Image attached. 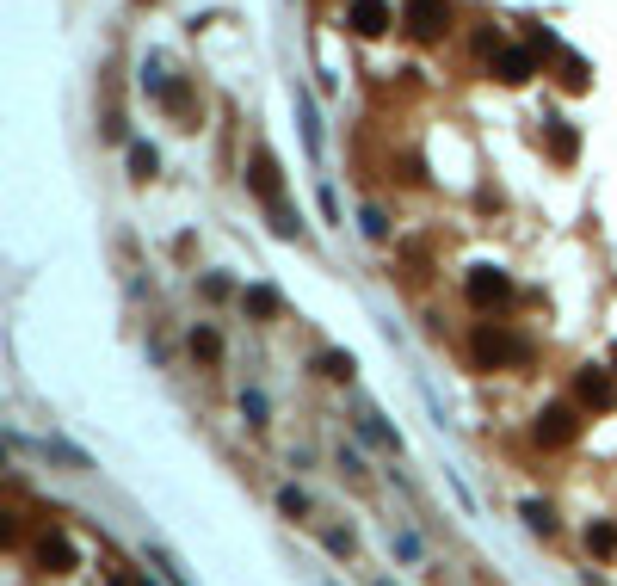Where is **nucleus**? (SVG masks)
I'll return each instance as SVG.
<instances>
[{
    "instance_id": "1",
    "label": "nucleus",
    "mask_w": 617,
    "mask_h": 586,
    "mask_svg": "<svg viewBox=\"0 0 617 586\" xmlns=\"http://www.w3.org/2000/svg\"><path fill=\"white\" fill-rule=\"evenodd\" d=\"M476 358H482V364H519V358H525V340L506 334V327H476Z\"/></svg>"
},
{
    "instance_id": "2",
    "label": "nucleus",
    "mask_w": 617,
    "mask_h": 586,
    "mask_svg": "<svg viewBox=\"0 0 617 586\" xmlns=\"http://www.w3.org/2000/svg\"><path fill=\"white\" fill-rule=\"evenodd\" d=\"M352 420H358V438H365L371 451H402V432H395L377 408H365V401H352Z\"/></svg>"
},
{
    "instance_id": "3",
    "label": "nucleus",
    "mask_w": 617,
    "mask_h": 586,
    "mask_svg": "<svg viewBox=\"0 0 617 586\" xmlns=\"http://www.w3.org/2000/svg\"><path fill=\"white\" fill-rule=\"evenodd\" d=\"M445 25H451V7H445V0H414V7H408V31H414L420 44H432Z\"/></svg>"
},
{
    "instance_id": "4",
    "label": "nucleus",
    "mask_w": 617,
    "mask_h": 586,
    "mask_svg": "<svg viewBox=\"0 0 617 586\" xmlns=\"http://www.w3.org/2000/svg\"><path fill=\"white\" fill-rule=\"evenodd\" d=\"M469 303H476V309H506V303H513V284H506L500 272H476V278H469Z\"/></svg>"
},
{
    "instance_id": "5",
    "label": "nucleus",
    "mask_w": 617,
    "mask_h": 586,
    "mask_svg": "<svg viewBox=\"0 0 617 586\" xmlns=\"http://www.w3.org/2000/svg\"><path fill=\"white\" fill-rule=\"evenodd\" d=\"M574 389H580V408H611V401H617V389H611V377H593V371H587V377H580Z\"/></svg>"
},
{
    "instance_id": "6",
    "label": "nucleus",
    "mask_w": 617,
    "mask_h": 586,
    "mask_svg": "<svg viewBox=\"0 0 617 586\" xmlns=\"http://www.w3.org/2000/svg\"><path fill=\"white\" fill-rule=\"evenodd\" d=\"M297 118H303V142H309V155L321 161V118H315V105H309V99H297Z\"/></svg>"
},
{
    "instance_id": "7",
    "label": "nucleus",
    "mask_w": 617,
    "mask_h": 586,
    "mask_svg": "<svg viewBox=\"0 0 617 586\" xmlns=\"http://www.w3.org/2000/svg\"><path fill=\"white\" fill-rule=\"evenodd\" d=\"M38 543H44V549H38V556H44L50 568H75V549H68L62 537H38Z\"/></svg>"
},
{
    "instance_id": "8",
    "label": "nucleus",
    "mask_w": 617,
    "mask_h": 586,
    "mask_svg": "<svg viewBox=\"0 0 617 586\" xmlns=\"http://www.w3.org/2000/svg\"><path fill=\"white\" fill-rule=\"evenodd\" d=\"M192 358H204V364H216V358H223V340H216V334H210V327H198V334H192Z\"/></svg>"
},
{
    "instance_id": "9",
    "label": "nucleus",
    "mask_w": 617,
    "mask_h": 586,
    "mask_svg": "<svg viewBox=\"0 0 617 586\" xmlns=\"http://www.w3.org/2000/svg\"><path fill=\"white\" fill-rule=\"evenodd\" d=\"M278 506L290 512V519H309V500H303L297 488H278Z\"/></svg>"
},
{
    "instance_id": "10",
    "label": "nucleus",
    "mask_w": 617,
    "mask_h": 586,
    "mask_svg": "<svg viewBox=\"0 0 617 586\" xmlns=\"http://www.w3.org/2000/svg\"><path fill=\"white\" fill-rule=\"evenodd\" d=\"M130 173H136V179H155V155L136 149V155H130Z\"/></svg>"
},
{
    "instance_id": "11",
    "label": "nucleus",
    "mask_w": 617,
    "mask_h": 586,
    "mask_svg": "<svg viewBox=\"0 0 617 586\" xmlns=\"http://www.w3.org/2000/svg\"><path fill=\"white\" fill-rule=\"evenodd\" d=\"M328 549L334 556H352V531H328Z\"/></svg>"
}]
</instances>
